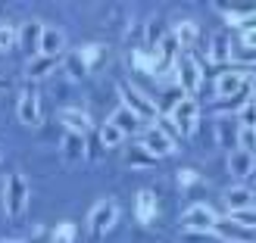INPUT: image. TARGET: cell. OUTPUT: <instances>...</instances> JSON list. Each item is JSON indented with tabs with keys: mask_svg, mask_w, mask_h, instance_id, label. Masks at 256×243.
Here are the masks:
<instances>
[{
	"mask_svg": "<svg viewBox=\"0 0 256 243\" xmlns=\"http://www.w3.org/2000/svg\"><path fill=\"white\" fill-rule=\"evenodd\" d=\"M219 222H222L219 212L212 206H206V203H190V206L182 212V219H178L182 231H190V234H212Z\"/></svg>",
	"mask_w": 256,
	"mask_h": 243,
	"instance_id": "cell-1",
	"label": "cell"
},
{
	"mask_svg": "<svg viewBox=\"0 0 256 243\" xmlns=\"http://www.w3.org/2000/svg\"><path fill=\"white\" fill-rule=\"evenodd\" d=\"M169 122L175 125V131L182 137H194L197 125H200V103L194 97H178L169 109Z\"/></svg>",
	"mask_w": 256,
	"mask_h": 243,
	"instance_id": "cell-2",
	"label": "cell"
},
{
	"mask_svg": "<svg viewBox=\"0 0 256 243\" xmlns=\"http://www.w3.org/2000/svg\"><path fill=\"white\" fill-rule=\"evenodd\" d=\"M28 197H32L28 178L19 175V172H12L6 178V184H4V209H6L10 219H19V215L28 209Z\"/></svg>",
	"mask_w": 256,
	"mask_h": 243,
	"instance_id": "cell-3",
	"label": "cell"
},
{
	"mask_svg": "<svg viewBox=\"0 0 256 243\" xmlns=\"http://www.w3.org/2000/svg\"><path fill=\"white\" fill-rule=\"evenodd\" d=\"M119 97H122V106H128L140 122H153V125L160 122V106L153 103V100L140 91V87H134V84L125 81V84H119Z\"/></svg>",
	"mask_w": 256,
	"mask_h": 243,
	"instance_id": "cell-4",
	"label": "cell"
},
{
	"mask_svg": "<svg viewBox=\"0 0 256 243\" xmlns=\"http://www.w3.org/2000/svg\"><path fill=\"white\" fill-rule=\"evenodd\" d=\"M119 222V203L116 200H97L94 209L88 212V231L91 237H104L110 234Z\"/></svg>",
	"mask_w": 256,
	"mask_h": 243,
	"instance_id": "cell-5",
	"label": "cell"
},
{
	"mask_svg": "<svg viewBox=\"0 0 256 243\" xmlns=\"http://www.w3.org/2000/svg\"><path fill=\"white\" fill-rule=\"evenodd\" d=\"M175 81L182 84V91H184L188 97L203 87V66H200V59H197L194 53L178 56V62H175Z\"/></svg>",
	"mask_w": 256,
	"mask_h": 243,
	"instance_id": "cell-6",
	"label": "cell"
},
{
	"mask_svg": "<svg viewBox=\"0 0 256 243\" xmlns=\"http://www.w3.org/2000/svg\"><path fill=\"white\" fill-rule=\"evenodd\" d=\"M144 150L150 153L153 159H166V156H172L175 153V137L169 134V131H162L160 125H150L147 131H144Z\"/></svg>",
	"mask_w": 256,
	"mask_h": 243,
	"instance_id": "cell-7",
	"label": "cell"
},
{
	"mask_svg": "<svg viewBox=\"0 0 256 243\" xmlns=\"http://www.w3.org/2000/svg\"><path fill=\"white\" fill-rule=\"evenodd\" d=\"M16 116L22 125H38L41 122V97H38V87L28 84V87H22L19 91V100H16Z\"/></svg>",
	"mask_w": 256,
	"mask_h": 243,
	"instance_id": "cell-8",
	"label": "cell"
},
{
	"mask_svg": "<svg viewBox=\"0 0 256 243\" xmlns=\"http://www.w3.org/2000/svg\"><path fill=\"white\" fill-rule=\"evenodd\" d=\"M247 81H250V75L244 69H228V72H222L219 78H216V97L232 100L238 94H244L247 91Z\"/></svg>",
	"mask_w": 256,
	"mask_h": 243,
	"instance_id": "cell-9",
	"label": "cell"
},
{
	"mask_svg": "<svg viewBox=\"0 0 256 243\" xmlns=\"http://www.w3.org/2000/svg\"><path fill=\"white\" fill-rule=\"evenodd\" d=\"M41 34H44V25L38 19H28L22 28H16V44L28 53V59L38 56V50H41Z\"/></svg>",
	"mask_w": 256,
	"mask_h": 243,
	"instance_id": "cell-10",
	"label": "cell"
},
{
	"mask_svg": "<svg viewBox=\"0 0 256 243\" xmlns=\"http://www.w3.org/2000/svg\"><path fill=\"white\" fill-rule=\"evenodd\" d=\"M60 156L66 165H75L88 159V144H84V134H75V131H66L60 140Z\"/></svg>",
	"mask_w": 256,
	"mask_h": 243,
	"instance_id": "cell-11",
	"label": "cell"
},
{
	"mask_svg": "<svg viewBox=\"0 0 256 243\" xmlns=\"http://www.w3.org/2000/svg\"><path fill=\"white\" fill-rule=\"evenodd\" d=\"M225 165H228V172H232V178H238V181H247V178L256 172V156L253 153H247V150H232L228 153V159H225Z\"/></svg>",
	"mask_w": 256,
	"mask_h": 243,
	"instance_id": "cell-12",
	"label": "cell"
},
{
	"mask_svg": "<svg viewBox=\"0 0 256 243\" xmlns=\"http://www.w3.org/2000/svg\"><path fill=\"white\" fill-rule=\"evenodd\" d=\"M60 122H62L66 131H75V134H88L94 128L91 116H88L84 109H78V106H62L60 109Z\"/></svg>",
	"mask_w": 256,
	"mask_h": 243,
	"instance_id": "cell-13",
	"label": "cell"
},
{
	"mask_svg": "<svg viewBox=\"0 0 256 243\" xmlns=\"http://www.w3.org/2000/svg\"><path fill=\"white\" fill-rule=\"evenodd\" d=\"M56 66H60V59H56V56H44V53H38V56H32L28 62H25V78H28L32 84H34V81H44L47 75H54Z\"/></svg>",
	"mask_w": 256,
	"mask_h": 243,
	"instance_id": "cell-14",
	"label": "cell"
},
{
	"mask_svg": "<svg viewBox=\"0 0 256 243\" xmlns=\"http://www.w3.org/2000/svg\"><path fill=\"white\" fill-rule=\"evenodd\" d=\"M232 56H234V44H232V37H228V31H216L212 41H210V62L225 66Z\"/></svg>",
	"mask_w": 256,
	"mask_h": 243,
	"instance_id": "cell-15",
	"label": "cell"
},
{
	"mask_svg": "<svg viewBox=\"0 0 256 243\" xmlns=\"http://www.w3.org/2000/svg\"><path fill=\"white\" fill-rule=\"evenodd\" d=\"M62 50H66V34H62V28H50V25H44V34H41V50L38 53L44 56H62Z\"/></svg>",
	"mask_w": 256,
	"mask_h": 243,
	"instance_id": "cell-16",
	"label": "cell"
},
{
	"mask_svg": "<svg viewBox=\"0 0 256 243\" xmlns=\"http://www.w3.org/2000/svg\"><path fill=\"white\" fill-rule=\"evenodd\" d=\"M225 206H228V212L250 209V206H256V197H253V190H250V187L234 184V187H228V190H225Z\"/></svg>",
	"mask_w": 256,
	"mask_h": 243,
	"instance_id": "cell-17",
	"label": "cell"
},
{
	"mask_svg": "<svg viewBox=\"0 0 256 243\" xmlns=\"http://www.w3.org/2000/svg\"><path fill=\"white\" fill-rule=\"evenodd\" d=\"M134 215L140 225H150L156 219V197H153V190H138L134 194Z\"/></svg>",
	"mask_w": 256,
	"mask_h": 243,
	"instance_id": "cell-18",
	"label": "cell"
},
{
	"mask_svg": "<svg viewBox=\"0 0 256 243\" xmlns=\"http://www.w3.org/2000/svg\"><path fill=\"white\" fill-rule=\"evenodd\" d=\"M110 122L116 125L122 134H138L140 128H144V122H140L128 106H116V109H112V116H110Z\"/></svg>",
	"mask_w": 256,
	"mask_h": 243,
	"instance_id": "cell-19",
	"label": "cell"
},
{
	"mask_svg": "<svg viewBox=\"0 0 256 243\" xmlns=\"http://www.w3.org/2000/svg\"><path fill=\"white\" fill-rule=\"evenodd\" d=\"M219 240L225 243H256V231H247V228H240V225H232L228 222V228L222 225H216V231H212Z\"/></svg>",
	"mask_w": 256,
	"mask_h": 243,
	"instance_id": "cell-20",
	"label": "cell"
},
{
	"mask_svg": "<svg viewBox=\"0 0 256 243\" xmlns=\"http://www.w3.org/2000/svg\"><path fill=\"white\" fill-rule=\"evenodd\" d=\"M60 62H62V72H66V78H69V81H82L84 75L91 72V69L84 66V59H82V53H78V50H72V53H66V59H60Z\"/></svg>",
	"mask_w": 256,
	"mask_h": 243,
	"instance_id": "cell-21",
	"label": "cell"
},
{
	"mask_svg": "<svg viewBox=\"0 0 256 243\" xmlns=\"http://www.w3.org/2000/svg\"><path fill=\"white\" fill-rule=\"evenodd\" d=\"M125 162H128V169H140V172H147V169H153V165H156V159H153L150 153L144 150V144H138V147L128 150Z\"/></svg>",
	"mask_w": 256,
	"mask_h": 243,
	"instance_id": "cell-22",
	"label": "cell"
},
{
	"mask_svg": "<svg viewBox=\"0 0 256 243\" xmlns=\"http://www.w3.org/2000/svg\"><path fill=\"white\" fill-rule=\"evenodd\" d=\"M197 34H200V28H197V22H190V19L178 22V25H175V31H172V37H175V44H178V47H190V44L197 41Z\"/></svg>",
	"mask_w": 256,
	"mask_h": 243,
	"instance_id": "cell-23",
	"label": "cell"
},
{
	"mask_svg": "<svg viewBox=\"0 0 256 243\" xmlns=\"http://www.w3.org/2000/svg\"><path fill=\"white\" fill-rule=\"evenodd\" d=\"M78 53H82L88 69H97V66L106 62V47L104 44H84V47H78Z\"/></svg>",
	"mask_w": 256,
	"mask_h": 243,
	"instance_id": "cell-24",
	"label": "cell"
},
{
	"mask_svg": "<svg viewBox=\"0 0 256 243\" xmlns=\"http://www.w3.org/2000/svg\"><path fill=\"white\" fill-rule=\"evenodd\" d=\"M134 69L140 72H147V75H160V59H156V50H150V53H144V50H134Z\"/></svg>",
	"mask_w": 256,
	"mask_h": 243,
	"instance_id": "cell-25",
	"label": "cell"
},
{
	"mask_svg": "<svg viewBox=\"0 0 256 243\" xmlns=\"http://www.w3.org/2000/svg\"><path fill=\"white\" fill-rule=\"evenodd\" d=\"M228 222L232 225H240L247 231H256V206L250 209H238V212H228Z\"/></svg>",
	"mask_w": 256,
	"mask_h": 243,
	"instance_id": "cell-26",
	"label": "cell"
},
{
	"mask_svg": "<svg viewBox=\"0 0 256 243\" xmlns=\"http://www.w3.org/2000/svg\"><path fill=\"white\" fill-rule=\"evenodd\" d=\"M122 140H125V134H122V131H119V128L112 125L110 119L100 125V144H104V147H119Z\"/></svg>",
	"mask_w": 256,
	"mask_h": 243,
	"instance_id": "cell-27",
	"label": "cell"
},
{
	"mask_svg": "<svg viewBox=\"0 0 256 243\" xmlns=\"http://www.w3.org/2000/svg\"><path fill=\"white\" fill-rule=\"evenodd\" d=\"M238 150H247L256 156V128H238Z\"/></svg>",
	"mask_w": 256,
	"mask_h": 243,
	"instance_id": "cell-28",
	"label": "cell"
},
{
	"mask_svg": "<svg viewBox=\"0 0 256 243\" xmlns=\"http://www.w3.org/2000/svg\"><path fill=\"white\" fill-rule=\"evenodd\" d=\"M238 112H240V128H256V103L253 100H247Z\"/></svg>",
	"mask_w": 256,
	"mask_h": 243,
	"instance_id": "cell-29",
	"label": "cell"
},
{
	"mask_svg": "<svg viewBox=\"0 0 256 243\" xmlns=\"http://www.w3.org/2000/svg\"><path fill=\"white\" fill-rule=\"evenodd\" d=\"M54 243H75V228L69 222H62L54 228Z\"/></svg>",
	"mask_w": 256,
	"mask_h": 243,
	"instance_id": "cell-30",
	"label": "cell"
},
{
	"mask_svg": "<svg viewBox=\"0 0 256 243\" xmlns=\"http://www.w3.org/2000/svg\"><path fill=\"white\" fill-rule=\"evenodd\" d=\"M175 181H178V187H194V184L200 181V175H197L194 169H178V172H175Z\"/></svg>",
	"mask_w": 256,
	"mask_h": 243,
	"instance_id": "cell-31",
	"label": "cell"
},
{
	"mask_svg": "<svg viewBox=\"0 0 256 243\" xmlns=\"http://www.w3.org/2000/svg\"><path fill=\"white\" fill-rule=\"evenodd\" d=\"M162 37H166V34H162V22H160V19H153V22L147 25V41H150V47H160V44H162Z\"/></svg>",
	"mask_w": 256,
	"mask_h": 243,
	"instance_id": "cell-32",
	"label": "cell"
},
{
	"mask_svg": "<svg viewBox=\"0 0 256 243\" xmlns=\"http://www.w3.org/2000/svg\"><path fill=\"white\" fill-rule=\"evenodd\" d=\"M238 140V134H232V128H228V122L225 119H216V140H219L222 147H228V140Z\"/></svg>",
	"mask_w": 256,
	"mask_h": 243,
	"instance_id": "cell-33",
	"label": "cell"
},
{
	"mask_svg": "<svg viewBox=\"0 0 256 243\" xmlns=\"http://www.w3.org/2000/svg\"><path fill=\"white\" fill-rule=\"evenodd\" d=\"M16 44V28H12V25H0V50H6Z\"/></svg>",
	"mask_w": 256,
	"mask_h": 243,
	"instance_id": "cell-34",
	"label": "cell"
},
{
	"mask_svg": "<svg viewBox=\"0 0 256 243\" xmlns=\"http://www.w3.org/2000/svg\"><path fill=\"white\" fill-rule=\"evenodd\" d=\"M182 243H222V240L216 237V234H190V231H184Z\"/></svg>",
	"mask_w": 256,
	"mask_h": 243,
	"instance_id": "cell-35",
	"label": "cell"
},
{
	"mask_svg": "<svg viewBox=\"0 0 256 243\" xmlns=\"http://www.w3.org/2000/svg\"><path fill=\"white\" fill-rule=\"evenodd\" d=\"M240 44H244L247 50H256V28H250V31H240Z\"/></svg>",
	"mask_w": 256,
	"mask_h": 243,
	"instance_id": "cell-36",
	"label": "cell"
},
{
	"mask_svg": "<svg viewBox=\"0 0 256 243\" xmlns=\"http://www.w3.org/2000/svg\"><path fill=\"white\" fill-rule=\"evenodd\" d=\"M247 87H250V91H253V97H250V100H253V103H256V75H253V78L247 81Z\"/></svg>",
	"mask_w": 256,
	"mask_h": 243,
	"instance_id": "cell-37",
	"label": "cell"
},
{
	"mask_svg": "<svg viewBox=\"0 0 256 243\" xmlns=\"http://www.w3.org/2000/svg\"><path fill=\"white\" fill-rule=\"evenodd\" d=\"M4 184H6V178H0V209H4Z\"/></svg>",
	"mask_w": 256,
	"mask_h": 243,
	"instance_id": "cell-38",
	"label": "cell"
},
{
	"mask_svg": "<svg viewBox=\"0 0 256 243\" xmlns=\"http://www.w3.org/2000/svg\"><path fill=\"white\" fill-rule=\"evenodd\" d=\"M0 243H34V240H0Z\"/></svg>",
	"mask_w": 256,
	"mask_h": 243,
	"instance_id": "cell-39",
	"label": "cell"
},
{
	"mask_svg": "<svg viewBox=\"0 0 256 243\" xmlns=\"http://www.w3.org/2000/svg\"><path fill=\"white\" fill-rule=\"evenodd\" d=\"M0 159H4V147H0Z\"/></svg>",
	"mask_w": 256,
	"mask_h": 243,
	"instance_id": "cell-40",
	"label": "cell"
}]
</instances>
